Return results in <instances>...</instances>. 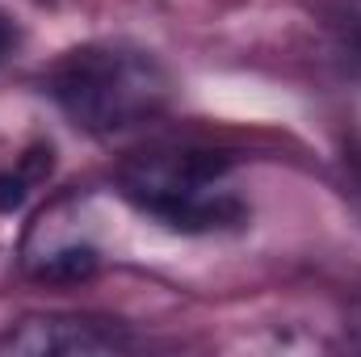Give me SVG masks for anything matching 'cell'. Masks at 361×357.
<instances>
[{
  "instance_id": "1",
  "label": "cell",
  "mask_w": 361,
  "mask_h": 357,
  "mask_svg": "<svg viewBox=\"0 0 361 357\" xmlns=\"http://www.w3.org/2000/svg\"><path fill=\"white\" fill-rule=\"evenodd\" d=\"M47 92L72 126L89 135H118L160 118L173 105V72L147 47L97 38L51 63Z\"/></svg>"
},
{
  "instance_id": "2",
  "label": "cell",
  "mask_w": 361,
  "mask_h": 357,
  "mask_svg": "<svg viewBox=\"0 0 361 357\" xmlns=\"http://www.w3.org/2000/svg\"><path fill=\"white\" fill-rule=\"evenodd\" d=\"M231 156L210 147H160L126 160L118 169V185L126 202L143 214L160 219L164 227L185 236L227 231L244 223V202L223 189Z\"/></svg>"
},
{
  "instance_id": "3",
  "label": "cell",
  "mask_w": 361,
  "mask_h": 357,
  "mask_svg": "<svg viewBox=\"0 0 361 357\" xmlns=\"http://www.w3.org/2000/svg\"><path fill=\"white\" fill-rule=\"evenodd\" d=\"M130 349V332L122 324H105L89 315H21L0 332V357H97Z\"/></svg>"
},
{
  "instance_id": "4",
  "label": "cell",
  "mask_w": 361,
  "mask_h": 357,
  "mask_svg": "<svg viewBox=\"0 0 361 357\" xmlns=\"http://www.w3.org/2000/svg\"><path fill=\"white\" fill-rule=\"evenodd\" d=\"M51 156H55L51 147H30L13 169H4V173H0V214H13V210H21V206H25L30 189L51 173V164H55Z\"/></svg>"
},
{
  "instance_id": "5",
  "label": "cell",
  "mask_w": 361,
  "mask_h": 357,
  "mask_svg": "<svg viewBox=\"0 0 361 357\" xmlns=\"http://www.w3.org/2000/svg\"><path fill=\"white\" fill-rule=\"evenodd\" d=\"M92 269H97V253L92 248H59V253H51L42 265H38V277H47V282H85L92 277Z\"/></svg>"
},
{
  "instance_id": "6",
  "label": "cell",
  "mask_w": 361,
  "mask_h": 357,
  "mask_svg": "<svg viewBox=\"0 0 361 357\" xmlns=\"http://www.w3.org/2000/svg\"><path fill=\"white\" fill-rule=\"evenodd\" d=\"M17 42H21V30H17V21H13L4 8H0V63H4V59L17 51Z\"/></svg>"
}]
</instances>
